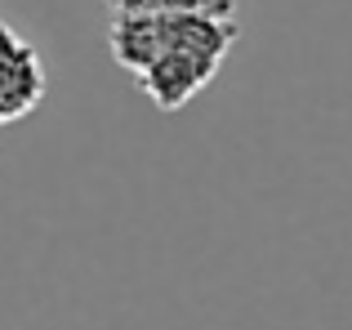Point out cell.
I'll use <instances>...</instances> for the list:
<instances>
[{
  "label": "cell",
  "instance_id": "6da1fadb",
  "mask_svg": "<svg viewBox=\"0 0 352 330\" xmlns=\"http://www.w3.org/2000/svg\"><path fill=\"white\" fill-rule=\"evenodd\" d=\"M236 18L201 9H112L107 50L161 112L188 107L236 45Z\"/></svg>",
  "mask_w": 352,
  "mask_h": 330
},
{
  "label": "cell",
  "instance_id": "7a4b0ae2",
  "mask_svg": "<svg viewBox=\"0 0 352 330\" xmlns=\"http://www.w3.org/2000/svg\"><path fill=\"white\" fill-rule=\"evenodd\" d=\"M45 63L27 36H18L9 23H0V125L23 121L27 112L45 103Z\"/></svg>",
  "mask_w": 352,
  "mask_h": 330
},
{
  "label": "cell",
  "instance_id": "277c9868",
  "mask_svg": "<svg viewBox=\"0 0 352 330\" xmlns=\"http://www.w3.org/2000/svg\"><path fill=\"white\" fill-rule=\"evenodd\" d=\"M107 5H112V9H138L143 0H107Z\"/></svg>",
  "mask_w": 352,
  "mask_h": 330
},
{
  "label": "cell",
  "instance_id": "3957f363",
  "mask_svg": "<svg viewBox=\"0 0 352 330\" xmlns=\"http://www.w3.org/2000/svg\"><path fill=\"white\" fill-rule=\"evenodd\" d=\"M138 9H201V14L236 18V0H143Z\"/></svg>",
  "mask_w": 352,
  "mask_h": 330
}]
</instances>
